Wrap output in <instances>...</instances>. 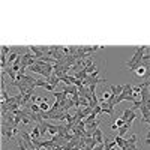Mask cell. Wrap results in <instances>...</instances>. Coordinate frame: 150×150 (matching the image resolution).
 Masks as SVG:
<instances>
[{
    "label": "cell",
    "mask_w": 150,
    "mask_h": 150,
    "mask_svg": "<svg viewBox=\"0 0 150 150\" xmlns=\"http://www.w3.org/2000/svg\"><path fill=\"white\" fill-rule=\"evenodd\" d=\"M131 126H132V123H129V122H128V123H125V125H123V126L120 128V129H119V132H117V135H119V137H123V135H125V134H126L128 131L131 129Z\"/></svg>",
    "instance_id": "cell-1"
},
{
    "label": "cell",
    "mask_w": 150,
    "mask_h": 150,
    "mask_svg": "<svg viewBox=\"0 0 150 150\" xmlns=\"http://www.w3.org/2000/svg\"><path fill=\"white\" fill-rule=\"evenodd\" d=\"M45 81H47V83H50V84H53V86H54V87H57V84L60 83L62 80L59 78V77H57L56 74H53V75H51L50 78H47V80H45Z\"/></svg>",
    "instance_id": "cell-2"
},
{
    "label": "cell",
    "mask_w": 150,
    "mask_h": 150,
    "mask_svg": "<svg viewBox=\"0 0 150 150\" xmlns=\"http://www.w3.org/2000/svg\"><path fill=\"white\" fill-rule=\"evenodd\" d=\"M114 141H116L117 146H119V149H120V150H123V149L126 147V140H123V137L116 135V137H114Z\"/></svg>",
    "instance_id": "cell-3"
},
{
    "label": "cell",
    "mask_w": 150,
    "mask_h": 150,
    "mask_svg": "<svg viewBox=\"0 0 150 150\" xmlns=\"http://www.w3.org/2000/svg\"><path fill=\"white\" fill-rule=\"evenodd\" d=\"M18 57H20L18 53H11V54L8 56V65H9V66H12L14 63H15V60H17Z\"/></svg>",
    "instance_id": "cell-4"
},
{
    "label": "cell",
    "mask_w": 150,
    "mask_h": 150,
    "mask_svg": "<svg viewBox=\"0 0 150 150\" xmlns=\"http://www.w3.org/2000/svg\"><path fill=\"white\" fill-rule=\"evenodd\" d=\"M27 107L30 108L32 113H35V114H39V113H41V107H39V104H32V102H30Z\"/></svg>",
    "instance_id": "cell-5"
},
{
    "label": "cell",
    "mask_w": 150,
    "mask_h": 150,
    "mask_svg": "<svg viewBox=\"0 0 150 150\" xmlns=\"http://www.w3.org/2000/svg\"><path fill=\"white\" fill-rule=\"evenodd\" d=\"M39 137H42V135H41V131H39V125H38L32 129V138H33V140H38Z\"/></svg>",
    "instance_id": "cell-6"
},
{
    "label": "cell",
    "mask_w": 150,
    "mask_h": 150,
    "mask_svg": "<svg viewBox=\"0 0 150 150\" xmlns=\"http://www.w3.org/2000/svg\"><path fill=\"white\" fill-rule=\"evenodd\" d=\"M134 86L131 84V83H128V84H125L123 86V93H128V95H134Z\"/></svg>",
    "instance_id": "cell-7"
},
{
    "label": "cell",
    "mask_w": 150,
    "mask_h": 150,
    "mask_svg": "<svg viewBox=\"0 0 150 150\" xmlns=\"http://www.w3.org/2000/svg\"><path fill=\"white\" fill-rule=\"evenodd\" d=\"M137 140H138V135H131L129 137V140H126V146H135V143H137Z\"/></svg>",
    "instance_id": "cell-8"
},
{
    "label": "cell",
    "mask_w": 150,
    "mask_h": 150,
    "mask_svg": "<svg viewBox=\"0 0 150 150\" xmlns=\"http://www.w3.org/2000/svg\"><path fill=\"white\" fill-rule=\"evenodd\" d=\"M39 107H41V111H44V113H48V111L51 110V108H50V105H48V102H47V99L44 101V102H41Z\"/></svg>",
    "instance_id": "cell-9"
},
{
    "label": "cell",
    "mask_w": 150,
    "mask_h": 150,
    "mask_svg": "<svg viewBox=\"0 0 150 150\" xmlns=\"http://www.w3.org/2000/svg\"><path fill=\"white\" fill-rule=\"evenodd\" d=\"M44 89H45V90H48V92H51V93H53V92H56V87H54L53 84H50V83H47Z\"/></svg>",
    "instance_id": "cell-10"
},
{
    "label": "cell",
    "mask_w": 150,
    "mask_h": 150,
    "mask_svg": "<svg viewBox=\"0 0 150 150\" xmlns=\"http://www.w3.org/2000/svg\"><path fill=\"white\" fill-rule=\"evenodd\" d=\"M135 72H137L138 75H140V77H146V72H147V71H146V68H143V66H141L140 69H137Z\"/></svg>",
    "instance_id": "cell-11"
},
{
    "label": "cell",
    "mask_w": 150,
    "mask_h": 150,
    "mask_svg": "<svg viewBox=\"0 0 150 150\" xmlns=\"http://www.w3.org/2000/svg\"><path fill=\"white\" fill-rule=\"evenodd\" d=\"M9 51H11V48H9L8 45H2V54H3V56H8Z\"/></svg>",
    "instance_id": "cell-12"
},
{
    "label": "cell",
    "mask_w": 150,
    "mask_h": 150,
    "mask_svg": "<svg viewBox=\"0 0 150 150\" xmlns=\"http://www.w3.org/2000/svg\"><path fill=\"white\" fill-rule=\"evenodd\" d=\"M93 113H95V114H102V107H101V105H96L95 108H93Z\"/></svg>",
    "instance_id": "cell-13"
},
{
    "label": "cell",
    "mask_w": 150,
    "mask_h": 150,
    "mask_svg": "<svg viewBox=\"0 0 150 150\" xmlns=\"http://www.w3.org/2000/svg\"><path fill=\"white\" fill-rule=\"evenodd\" d=\"M45 84L47 81H44V80H36V83H35V86H39V87H45Z\"/></svg>",
    "instance_id": "cell-14"
},
{
    "label": "cell",
    "mask_w": 150,
    "mask_h": 150,
    "mask_svg": "<svg viewBox=\"0 0 150 150\" xmlns=\"http://www.w3.org/2000/svg\"><path fill=\"white\" fill-rule=\"evenodd\" d=\"M116 125L119 126V129H120V128H122L123 125H125V120H123V119H120V117H119V119H116Z\"/></svg>",
    "instance_id": "cell-15"
},
{
    "label": "cell",
    "mask_w": 150,
    "mask_h": 150,
    "mask_svg": "<svg viewBox=\"0 0 150 150\" xmlns=\"http://www.w3.org/2000/svg\"><path fill=\"white\" fill-rule=\"evenodd\" d=\"M93 150H105V144L102 143V144H98L96 147H93Z\"/></svg>",
    "instance_id": "cell-16"
},
{
    "label": "cell",
    "mask_w": 150,
    "mask_h": 150,
    "mask_svg": "<svg viewBox=\"0 0 150 150\" xmlns=\"http://www.w3.org/2000/svg\"><path fill=\"white\" fill-rule=\"evenodd\" d=\"M123 150H140V149H138V147H135V146H126Z\"/></svg>",
    "instance_id": "cell-17"
},
{
    "label": "cell",
    "mask_w": 150,
    "mask_h": 150,
    "mask_svg": "<svg viewBox=\"0 0 150 150\" xmlns=\"http://www.w3.org/2000/svg\"><path fill=\"white\" fill-rule=\"evenodd\" d=\"M111 129H113V131H117V129H119V126L114 123V125H111Z\"/></svg>",
    "instance_id": "cell-18"
},
{
    "label": "cell",
    "mask_w": 150,
    "mask_h": 150,
    "mask_svg": "<svg viewBox=\"0 0 150 150\" xmlns=\"http://www.w3.org/2000/svg\"><path fill=\"white\" fill-rule=\"evenodd\" d=\"M144 144H146V146H150V138H146V141H144Z\"/></svg>",
    "instance_id": "cell-19"
},
{
    "label": "cell",
    "mask_w": 150,
    "mask_h": 150,
    "mask_svg": "<svg viewBox=\"0 0 150 150\" xmlns=\"http://www.w3.org/2000/svg\"><path fill=\"white\" fill-rule=\"evenodd\" d=\"M147 138H150V131L147 132Z\"/></svg>",
    "instance_id": "cell-20"
}]
</instances>
